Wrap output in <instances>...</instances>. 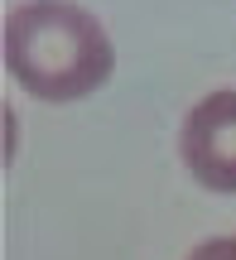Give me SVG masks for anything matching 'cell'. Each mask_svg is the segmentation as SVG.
I'll list each match as a JSON object with an SVG mask.
<instances>
[{
	"mask_svg": "<svg viewBox=\"0 0 236 260\" xmlns=\"http://www.w3.org/2000/svg\"><path fill=\"white\" fill-rule=\"evenodd\" d=\"M188 260H236V236H212V241H203Z\"/></svg>",
	"mask_w": 236,
	"mask_h": 260,
	"instance_id": "3",
	"label": "cell"
},
{
	"mask_svg": "<svg viewBox=\"0 0 236 260\" xmlns=\"http://www.w3.org/2000/svg\"><path fill=\"white\" fill-rule=\"evenodd\" d=\"M183 164L212 193H236V87L203 96L179 135Z\"/></svg>",
	"mask_w": 236,
	"mask_h": 260,
	"instance_id": "2",
	"label": "cell"
},
{
	"mask_svg": "<svg viewBox=\"0 0 236 260\" xmlns=\"http://www.w3.org/2000/svg\"><path fill=\"white\" fill-rule=\"evenodd\" d=\"M111 39L73 0H29L5 19V68L39 102H82L111 77Z\"/></svg>",
	"mask_w": 236,
	"mask_h": 260,
	"instance_id": "1",
	"label": "cell"
}]
</instances>
